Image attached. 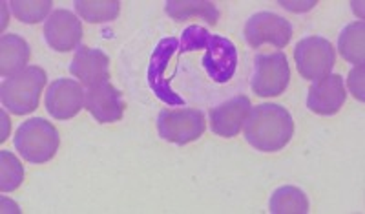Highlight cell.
Returning a JSON list of instances; mask_svg holds the SVG:
<instances>
[{
  "mask_svg": "<svg viewBox=\"0 0 365 214\" xmlns=\"http://www.w3.org/2000/svg\"><path fill=\"white\" fill-rule=\"evenodd\" d=\"M205 116L195 108L163 110L158 116V132L165 141L175 145L200 139L205 132Z\"/></svg>",
  "mask_w": 365,
  "mask_h": 214,
  "instance_id": "52a82bcc",
  "label": "cell"
},
{
  "mask_svg": "<svg viewBox=\"0 0 365 214\" xmlns=\"http://www.w3.org/2000/svg\"><path fill=\"white\" fill-rule=\"evenodd\" d=\"M15 148L29 163H46L57 154L58 132L44 118H34L22 123L15 134Z\"/></svg>",
  "mask_w": 365,
  "mask_h": 214,
  "instance_id": "277c9868",
  "label": "cell"
},
{
  "mask_svg": "<svg viewBox=\"0 0 365 214\" xmlns=\"http://www.w3.org/2000/svg\"><path fill=\"white\" fill-rule=\"evenodd\" d=\"M165 6L166 13L174 21H187V19L192 17H201L208 24L216 26L217 19H220V11H217L216 4L208 2V0H168Z\"/></svg>",
  "mask_w": 365,
  "mask_h": 214,
  "instance_id": "e0dca14e",
  "label": "cell"
},
{
  "mask_svg": "<svg viewBox=\"0 0 365 214\" xmlns=\"http://www.w3.org/2000/svg\"><path fill=\"white\" fill-rule=\"evenodd\" d=\"M13 15L26 24H37V22L48 21L53 2L51 0H11Z\"/></svg>",
  "mask_w": 365,
  "mask_h": 214,
  "instance_id": "44dd1931",
  "label": "cell"
},
{
  "mask_svg": "<svg viewBox=\"0 0 365 214\" xmlns=\"http://www.w3.org/2000/svg\"><path fill=\"white\" fill-rule=\"evenodd\" d=\"M31 50L21 35L8 34L0 39V73L6 79H11L22 70H26Z\"/></svg>",
  "mask_w": 365,
  "mask_h": 214,
  "instance_id": "2e32d148",
  "label": "cell"
},
{
  "mask_svg": "<svg viewBox=\"0 0 365 214\" xmlns=\"http://www.w3.org/2000/svg\"><path fill=\"white\" fill-rule=\"evenodd\" d=\"M84 108L99 123H117L125 113V103L120 99V92L113 88L108 81L88 88L84 96Z\"/></svg>",
  "mask_w": 365,
  "mask_h": 214,
  "instance_id": "5bb4252c",
  "label": "cell"
},
{
  "mask_svg": "<svg viewBox=\"0 0 365 214\" xmlns=\"http://www.w3.org/2000/svg\"><path fill=\"white\" fill-rule=\"evenodd\" d=\"M46 71L38 66H28L0 86L2 105L15 116L31 113L41 101L42 88L46 86Z\"/></svg>",
  "mask_w": 365,
  "mask_h": 214,
  "instance_id": "3957f363",
  "label": "cell"
},
{
  "mask_svg": "<svg viewBox=\"0 0 365 214\" xmlns=\"http://www.w3.org/2000/svg\"><path fill=\"white\" fill-rule=\"evenodd\" d=\"M250 99L247 96H236L221 103L216 108L210 110V126L212 132L221 138H236L241 132V126L249 116Z\"/></svg>",
  "mask_w": 365,
  "mask_h": 214,
  "instance_id": "9a60e30c",
  "label": "cell"
},
{
  "mask_svg": "<svg viewBox=\"0 0 365 214\" xmlns=\"http://www.w3.org/2000/svg\"><path fill=\"white\" fill-rule=\"evenodd\" d=\"M70 73L91 88L110 79V57L99 48L79 46L70 63Z\"/></svg>",
  "mask_w": 365,
  "mask_h": 214,
  "instance_id": "4fadbf2b",
  "label": "cell"
},
{
  "mask_svg": "<svg viewBox=\"0 0 365 214\" xmlns=\"http://www.w3.org/2000/svg\"><path fill=\"white\" fill-rule=\"evenodd\" d=\"M349 88L358 101H364V64H356V68L349 73Z\"/></svg>",
  "mask_w": 365,
  "mask_h": 214,
  "instance_id": "603a6c76",
  "label": "cell"
},
{
  "mask_svg": "<svg viewBox=\"0 0 365 214\" xmlns=\"http://www.w3.org/2000/svg\"><path fill=\"white\" fill-rule=\"evenodd\" d=\"M338 50L345 61L353 64H364L365 57V24L353 22L345 26L338 39Z\"/></svg>",
  "mask_w": 365,
  "mask_h": 214,
  "instance_id": "ac0fdd59",
  "label": "cell"
},
{
  "mask_svg": "<svg viewBox=\"0 0 365 214\" xmlns=\"http://www.w3.org/2000/svg\"><path fill=\"white\" fill-rule=\"evenodd\" d=\"M84 96L81 83L73 79H57L48 86L44 96V105L48 113L58 121L75 118L84 106Z\"/></svg>",
  "mask_w": 365,
  "mask_h": 214,
  "instance_id": "9c48e42d",
  "label": "cell"
},
{
  "mask_svg": "<svg viewBox=\"0 0 365 214\" xmlns=\"http://www.w3.org/2000/svg\"><path fill=\"white\" fill-rule=\"evenodd\" d=\"M194 50H207L203 55V68L208 77L216 83H228L236 73L237 68V50L232 41L212 35L203 26H188L182 31L181 54H188Z\"/></svg>",
  "mask_w": 365,
  "mask_h": 214,
  "instance_id": "7a4b0ae2",
  "label": "cell"
},
{
  "mask_svg": "<svg viewBox=\"0 0 365 214\" xmlns=\"http://www.w3.org/2000/svg\"><path fill=\"white\" fill-rule=\"evenodd\" d=\"M75 9L81 19L90 24L115 21L119 17L120 4L117 0H75Z\"/></svg>",
  "mask_w": 365,
  "mask_h": 214,
  "instance_id": "ffe728a7",
  "label": "cell"
},
{
  "mask_svg": "<svg viewBox=\"0 0 365 214\" xmlns=\"http://www.w3.org/2000/svg\"><path fill=\"white\" fill-rule=\"evenodd\" d=\"M291 83V68L283 51L259 54L254 61L252 92L259 97L282 96Z\"/></svg>",
  "mask_w": 365,
  "mask_h": 214,
  "instance_id": "5b68a950",
  "label": "cell"
},
{
  "mask_svg": "<svg viewBox=\"0 0 365 214\" xmlns=\"http://www.w3.org/2000/svg\"><path fill=\"white\" fill-rule=\"evenodd\" d=\"M243 35H245L249 46L256 48V50L267 42L282 50L291 42L292 26L287 19L279 17L276 13L259 11L247 21Z\"/></svg>",
  "mask_w": 365,
  "mask_h": 214,
  "instance_id": "ba28073f",
  "label": "cell"
},
{
  "mask_svg": "<svg viewBox=\"0 0 365 214\" xmlns=\"http://www.w3.org/2000/svg\"><path fill=\"white\" fill-rule=\"evenodd\" d=\"M44 39L51 50L68 54L83 41V26L71 11L57 9L44 22Z\"/></svg>",
  "mask_w": 365,
  "mask_h": 214,
  "instance_id": "30bf717a",
  "label": "cell"
},
{
  "mask_svg": "<svg viewBox=\"0 0 365 214\" xmlns=\"http://www.w3.org/2000/svg\"><path fill=\"white\" fill-rule=\"evenodd\" d=\"M243 132L250 147L259 152H278L294 136V121L282 105L263 103L252 106L243 123Z\"/></svg>",
  "mask_w": 365,
  "mask_h": 214,
  "instance_id": "6da1fadb",
  "label": "cell"
},
{
  "mask_svg": "<svg viewBox=\"0 0 365 214\" xmlns=\"http://www.w3.org/2000/svg\"><path fill=\"white\" fill-rule=\"evenodd\" d=\"M269 209L272 214H307L309 200L303 190L287 185L274 190Z\"/></svg>",
  "mask_w": 365,
  "mask_h": 214,
  "instance_id": "d6986e66",
  "label": "cell"
},
{
  "mask_svg": "<svg viewBox=\"0 0 365 214\" xmlns=\"http://www.w3.org/2000/svg\"><path fill=\"white\" fill-rule=\"evenodd\" d=\"M347 99L344 79L338 73H329L314 81L307 96V106L311 112L319 116H334Z\"/></svg>",
  "mask_w": 365,
  "mask_h": 214,
  "instance_id": "7c38bea8",
  "label": "cell"
},
{
  "mask_svg": "<svg viewBox=\"0 0 365 214\" xmlns=\"http://www.w3.org/2000/svg\"><path fill=\"white\" fill-rule=\"evenodd\" d=\"M294 61L303 79L318 81L331 73L336 64V54L327 39L305 37L296 44Z\"/></svg>",
  "mask_w": 365,
  "mask_h": 214,
  "instance_id": "8992f818",
  "label": "cell"
},
{
  "mask_svg": "<svg viewBox=\"0 0 365 214\" xmlns=\"http://www.w3.org/2000/svg\"><path fill=\"white\" fill-rule=\"evenodd\" d=\"M179 48V41L175 37H168L159 41V44L155 46L154 54H152V59H150L148 66V83L150 88L154 90L155 96L161 99L163 103L170 106H182L185 101L181 97L170 88L168 79L165 77L166 66H168V61L174 55V51Z\"/></svg>",
  "mask_w": 365,
  "mask_h": 214,
  "instance_id": "8fae6325",
  "label": "cell"
},
{
  "mask_svg": "<svg viewBox=\"0 0 365 214\" xmlns=\"http://www.w3.org/2000/svg\"><path fill=\"white\" fill-rule=\"evenodd\" d=\"M24 180V168L21 161L8 151H0V190L13 193Z\"/></svg>",
  "mask_w": 365,
  "mask_h": 214,
  "instance_id": "7402d4cb",
  "label": "cell"
}]
</instances>
